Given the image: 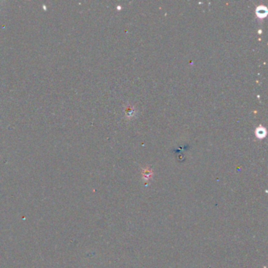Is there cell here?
<instances>
[{"mask_svg": "<svg viewBox=\"0 0 268 268\" xmlns=\"http://www.w3.org/2000/svg\"><path fill=\"white\" fill-rule=\"evenodd\" d=\"M265 134H266V132H265V130L263 128H261V127H259V128L257 129L256 134H257V136H259V138H263L265 135Z\"/></svg>", "mask_w": 268, "mask_h": 268, "instance_id": "obj_2", "label": "cell"}, {"mask_svg": "<svg viewBox=\"0 0 268 268\" xmlns=\"http://www.w3.org/2000/svg\"><path fill=\"white\" fill-rule=\"evenodd\" d=\"M256 13L259 17H264L266 15V9L263 6H259L257 8Z\"/></svg>", "mask_w": 268, "mask_h": 268, "instance_id": "obj_1", "label": "cell"}]
</instances>
